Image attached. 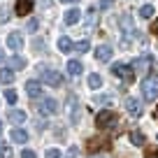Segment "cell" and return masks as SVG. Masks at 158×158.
Segmentation results:
<instances>
[{
	"label": "cell",
	"instance_id": "1",
	"mask_svg": "<svg viewBox=\"0 0 158 158\" xmlns=\"http://www.w3.org/2000/svg\"><path fill=\"white\" fill-rule=\"evenodd\" d=\"M116 123H118L116 112H109V109H102V112H98V116H95V126H98L100 130L116 128Z\"/></svg>",
	"mask_w": 158,
	"mask_h": 158
},
{
	"label": "cell",
	"instance_id": "2",
	"mask_svg": "<svg viewBox=\"0 0 158 158\" xmlns=\"http://www.w3.org/2000/svg\"><path fill=\"white\" fill-rule=\"evenodd\" d=\"M109 147H112L109 137H89V142H86V151L91 156H98L100 151H109Z\"/></svg>",
	"mask_w": 158,
	"mask_h": 158
},
{
	"label": "cell",
	"instance_id": "3",
	"mask_svg": "<svg viewBox=\"0 0 158 158\" xmlns=\"http://www.w3.org/2000/svg\"><path fill=\"white\" fill-rule=\"evenodd\" d=\"M142 95L147 100H156L158 98V77H147L142 81Z\"/></svg>",
	"mask_w": 158,
	"mask_h": 158
},
{
	"label": "cell",
	"instance_id": "4",
	"mask_svg": "<svg viewBox=\"0 0 158 158\" xmlns=\"http://www.w3.org/2000/svg\"><path fill=\"white\" fill-rule=\"evenodd\" d=\"M112 74L121 77L123 81H133L135 79V70H133V65H128V63H114L112 65Z\"/></svg>",
	"mask_w": 158,
	"mask_h": 158
},
{
	"label": "cell",
	"instance_id": "5",
	"mask_svg": "<svg viewBox=\"0 0 158 158\" xmlns=\"http://www.w3.org/2000/svg\"><path fill=\"white\" fill-rule=\"evenodd\" d=\"M42 81L49 86H54V89H58V86H63V74L56 72V70H42Z\"/></svg>",
	"mask_w": 158,
	"mask_h": 158
},
{
	"label": "cell",
	"instance_id": "6",
	"mask_svg": "<svg viewBox=\"0 0 158 158\" xmlns=\"http://www.w3.org/2000/svg\"><path fill=\"white\" fill-rule=\"evenodd\" d=\"M37 112L44 114V116H51L56 112V100L54 98H40L37 100Z\"/></svg>",
	"mask_w": 158,
	"mask_h": 158
},
{
	"label": "cell",
	"instance_id": "7",
	"mask_svg": "<svg viewBox=\"0 0 158 158\" xmlns=\"http://www.w3.org/2000/svg\"><path fill=\"white\" fill-rule=\"evenodd\" d=\"M35 7V2L33 0H16L14 2V12H16V16H26V14H30V10Z\"/></svg>",
	"mask_w": 158,
	"mask_h": 158
},
{
	"label": "cell",
	"instance_id": "8",
	"mask_svg": "<svg viewBox=\"0 0 158 158\" xmlns=\"http://www.w3.org/2000/svg\"><path fill=\"white\" fill-rule=\"evenodd\" d=\"M126 109H128V114L130 116H139L142 114V100H137V98H128L126 100Z\"/></svg>",
	"mask_w": 158,
	"mask_h": 158
},
{
	"label": "cell",
	"instance_id": "9",
	"mask_svg": "<svg viewBox=\"0 0 158 158\" xmlns=\"http://www.w3.org/2000/svg\"><path fill=\"white\" fill-rule=\"evenodd\" d=\"M112 54H114V49L109 44H100L98 49H95V58H98L100 63H107V60L112 58Z\"/></svg>",
	"mask_w": 158,
	"mask_h": 158
},
{
	"label": "cell",
	"instance_id": "10",
	"mask_svg": "<svg viewBox=\"0 0 158 158\" xmlns=\"http://www.w3.org/2000/svg\"><path fill=\"white\" fill-rule=\"evenodd\" d=\"M7 44H10V49L19 51L21 47H23V35L16 30V33H10V37H7Z\"/></svg>",
	"mask_w": 158,
	"mask_h": 158
},
{
	"label": "cell",
	"instance_id": "11",
	"mask_svg": "<svg viewBox=\"0 0 158 158\" xmlns=\"http://www.w3.org/2000/svg\"><path fill=\"white\" fill-rule=\"evenodd\" d=\"M68 114H70L72 121H79V102H77L74 95H70V98H68Z\"/></svg>",
	"mask_w": 158,
	"mask_h": 158
},
{
	"label": "cell",
	"instance_id": "12",
	"mask_svg": "<svg viewBox=\"0 0 158 158\" xmlns=\"http://www.w3.org/2000/svg\"><path fill=\"white\" fill-rule=\"evenodd\" d=\"M26 91H28L30 98H42V84L35 81V79H30L28 84H26Z\"/></svg>",
	"mask_w": 158,
	"mask_h": 158
},
{
	"label": "cell",
	"instance_id": "13",
	"mask_svg": "<svg viewBox=\"0 0 158 158\" xmlns=\"http://www.w3.org/2000/svg\"><path fill=\"white\" fill-rule=\"evenodd\" d=\"M81 72H84V65H81V60H77V58L68 60V74H70V77H79Z\"/></svg>",
	"mask_w": 158,
	"mask_h": 158
},
{
	"label": "cell",
	"instance_id": "14",
	"mask_svg": "<svg viewBox=\"0 0 158 158\" xmlns=\"http://www.w3.org/2000/svg\"><path fill=\"white\" fill-rule=\"evenodd\" d=\"M10 137H12V142H16V144H26V142H28V133L21 130V128H14L10 133Z\"/></svg>",
	"mask_w": 158,
	"mask_h": 158
},
{
	"label": "cell",
	"instance_id": "15",
	"mask_svg": "<svg viewBox=\"0 0 158 158\" xmlns=\"http://www.w3.org/2000/svg\"><path fill=\"white\" fill-rule=\"evenodd\" d=\"M149 63H151V56H142V58H135L133 70H135V72H144V70L149 68Z\"/></svg>",
	"mask_w": 158,
	"mask_h": 158
},
{
	"label": "cell",
	"instance_id": "16",
	"mask_svg": "<svg viewBox=\"0 0 158 158\" xmlns=\"http://www.w3.org/2000/svg\"><path fill=\"white\" fill-rule=\"evenodd\" d=\"M7 118H10L12 123H23L26 121V112H21V109H10V114H7Z\"/></svg>",
	"mask_w": 158,
	"mask_h": 158
},
{
	"label": "cell",
	"instance_id": "17",
	"mask_svg": "<svg viewBox=\"0 0 158 158\" xmlns=\"http://www.w3.org/2000/svg\"><path fill=\"white\" fill-rule=\"evenodd\" d=\"M79 19H81V14H79V10H77V7H72V10H68V12H65V23H68V26H74Z\"/></svg>",
	"mask_w": 158,
	"mask_h": 158
},
{
	"label": "cell",
	"instance_id": "18",
	"mask_svg": "<svg viewBox=\"0 0 158 158\" xmlns=\"http://www.w3.org/2000/svg\"><path fill=\"white\" fill-rule=\"evenodd\" d=\"M12 81H14V72H12L10 68H2V70H0V84H7V86H10Z\"/></svg>",
	"mask_w": 158,
	"mask_h": 158
},
{
	"label": "cell",
	"instance_id": "19",
	"mask_svg": "<svg viewBox=\"0 0 158 158\" xmlns=\"http://www.w3.org/2000/svg\"><path fill=\"white\" fill-rule=\"evenodd\" d=\"M130 142H133L135 147H142V144L147 142V139H144V133L142 130H133V133H130Z\"/></svg>",
	"mask_w": 158,
	"mask_h": 158
},
{
	"label": "cell",
	"instance_id": "20",
	"mask_svg": "<svg viewBox=\"0 0 158 158\" xmlns=\"http://www.w3.org/2000/svg\"><path fill=\"white\" fill-rule=\"evenodd\" d=\"M86 84H89V89H100V86H102V77H100V74H89V81H86Z\"/></svg>",
	"mask_w": 158,
	"mask_h": 158
},
{
	"label": "cell",
	"instance_id": "21",
	"mask_svg": "<svg viewBox=\"0 0 158 158\" xmlns=\"http://www.w3.org/2000/svg\"><path fill=\"white\" fill-rule=\"evenodd\" d=\"M58 49L63 51V54H68V51L72 49V40H70V37H60L58 40Z\"/></svg>",
	"mask_w": 158,
	"mask_h": 158
},
{
	"label": "cell",
	"instance_id": "22",
	"mask_svg": "<svg viewBox=\"0 0 158 158\" xmlns=\"http://www.w3.org/2000/svg\"><path fill=\"white\" fill-rule=\"evenodd\" d=\"M139 16H142V19H151V16H153V5H149V2L142 5V7H139Z\"/></svg>",
	"mask_w": 158,
	"mask_h": 158
},
{
	"label": "cell",
	"instance_id": "23",
	"mask_svg": "<svg viewBox=\"0 0 158 158\" xmlns=\"http://www.w3.org/2000/svg\"><path fill=\"white\" fill-rule=\"evenodd\" d=\"M10 65H12V70H23V68H26V58H21V56H14V58L10 60Z\"/></svg>",
	"mask_w": 158,
	"mask_h": 158
},
{
	"label": "cell",
	"instance_id": "24",
	"mask_svg": "<svg viewBox=\"0 0 158 158\" xmlns=\"http://www.w3.org/2000/svg\"><path fill=\"white\" fill-rule=\"evenodd\" d=\"M89 44H91L89 40H79L77 44H74V49H77L79 54H86V51H89Z\"/></svg>",
	"mask_w": 158,
	"mask_h": 158
},
{
	"label": "cell",
	"instance_id": "25",
	"mask_svg": "<svg viewBox=\"0 0 158 158\" xmlns=\"http://www.w3.org/2000/svg\"><path fill=\"white\" fill-rule=\"evenodd\" d=\"M5 100H7V102H12V105H14L16 100H19V95H16V91H14V89H7V91H5Z\"/></svg>",
	"mask_w": 158,
	"mask_h": 158
},
{
	"label": "cell",
	"instance_id": "26",
	"mask_svg": "<svg viewBox=\"0 0 158 158\" xmlns=\"http://www.w3.org/2000/svg\"><path fill=\"white\" fill-rule=\"evenodd\" d=\"M0 158H12V149L5 147V144H0Z\"/></svg>",
	"mask_w": 158,
	"mask_h": 158
},
{
	"label": "cell",
	"instance_id": "27",
	"mask_svg": "<svg viewBox=\"0 0 158 158\" xmlns=\"http://www.w3.org/2000/svg\"><path fill=\"white\" fill-rule=\"evenodd\" d=\"M37 28H40V21L37 19H30L28 21V30H30V33H37Z\"/></svg>",
	"mask_w": 158,
	"mask_h": 158
},
{
	"label": "cell",
	"instance_id": "28",
	"mask_svg": "<svg viewBox=\"0 0 158 158\" xmlns=\"http://www.w3.org/2000/svg\"><path fill=\"white\" fill-rule=\"evenodd\" d=\"M95 102H98V105H109V102H112V98H109V95H98Z\"/></svg>",
	"mask_w": 158,
	"mask_h": 158
},
{
	"label": "cell",
	"instance_id": "29",
	"mask_svg": "<svg viewBox=\"0 0 158 158\" xmlns=\"http://www.w3.org/2000/svg\"><path fill=\"white\" fill-rule=\"evenodd\" d=\"M47 158H60V151L58 149H49V151H47Z\"/></svg>",
	"mask_w": 158,
	"mask_h": 158
},
{
	"label": "cell",
	"instance_id": "30",
	"mask_svg": "<svg viewBox=\"0 0 158 158\" xmlns=\"http://www.w3.org/2000/svg\"><path fill=\"white\" fill-rule=\"evenodd\" d=\"M144 158H158V149H147Z\"/></svg>",
	"mask_w": 158,
	"mask_h": 158
},
{
	"label": "cell",
	"instance_id": "31",
	"mask_svg": "<svg viewBox=\"0 0 158 158\" xmlns=\"http://www.w3.org/2000/svg\"><path fill=\"white\" fill-rule=\"evenodd\" d=\"M21 158H37V156H35V151H30V149H23V151H21Z\"/></svg>",
	"mask_w": 158,
	"mask_h": 158
},
{
	"label": "cell",
	"instance_id": "32",
	"mask_svg": "<svg viewBox=\"0 0 158 158\" xmlns=\"http://www.w3.org/2000/svg\"><path fill=\"white\" fill-rule=\"evenodd\" d=\"M7 19H10V12H7V10H0V23H5Z\"/></svg>",
	"mask_w": 158,
	"mask_h": 158
},
{
	"label": "cell",
	"instance_id": "33",
	"mask_svg": "<svg viewBox=\"0 0 158 158\" xmlns=\"http://www.w3.org/2000/svg\"><path fill=\"white\" fill-rule=\"evenodd\" d=\"M86 19H89V26H93L95 23V10H89V16H86Z\"/></svg>",
	"mask_w": 158,
	"mask_h": 158
},
{
	"label": "cell",
	"instance_id": "34",
	"mask_svg": "<svg viewBox=\"0 0 158 158\" xmlns=\"http://www.w3.org/2000/svg\"><path fill=\"white\" fill-rule=\"evenodd\" d=\"M112 2H114V0H100V7H102V10H107Z\"/></svg>",
	"mask_w": 158,
	"mask_h": 158
},
{
	"label": "cell",
	"instance_id": "35",
	"mask_svg": "<svg viewBox=\"0 0 158 158\" xmlns=\"http://www.w3.org/2000/svg\"><path fill=\"white\" fill-rule=\"evenodd\" d=\"M151 33H153V35H158V19L153 21V26H151Z\"/></svg>",
	"mask_w": 158,
	"mask_h": 158
},
{
	"label": "cell",
	"instance_id": "36",
	"mask_svg": "<svg viewBox=\"0 0 158 158\" xmlns=\"http://www.w3.org/2000/svg\"><path fill=\"white\" fill-rule=\"evenodd\" d=\"M2 60H5V54H2V51H0V63H2Z\"/></svg>",
	"mask_w": 158,
	"mask_h": 158
},
{
	"label": "cell",
	"instance_id": "37",
	"mask_svg": "<svg viewBox=\"0 0 158 158\" xmlns=\"http://www.w3.org/2000/svg\"><path fill=\"white\" fill-rule=\"evenodd\" d=\"M60 2H77V0H60Z\"/></svg>",
	"mask_w": 158,
	"mask_h": 158
},
{
	"label": "cell",
	"instance_id": "38",
	"mask_svg": "<svg viewBox=\"0 0 158 158\" xmlns=\"http://www.w3.org/2000/svg\"><path fill=\"white\" fill-rule=\"evenodd\" d=\"M156 118H158V107H156Z\"/></svg>",
	"mask_w": 158,
	"mask_h": 158
},
{
	"label": "cell",
	"instance_id": "39",
	"mask_svg": "<svg viewBox=\"0 0 158 158\" xmlns=\"http://www.w3.org/2000/svg\"><path fill=\"white\" fill-rule=\"evenodd\" d=\"M0 133H2V123H0Z\"/></svg>",
	"mask_w": 158,
	"mask_h": 158
},
{
	"label": "cell",
	"instance_id": "40",
	"mask_svg": "<svg viewBox=\"0 0 158 158\" xmlns=\"http://www.w3.org/2000/svg\"><path fill=\"white\" fill-rule=\"evenodd\" d=\"M95 158H100V156H95Z\"/></svg>",
	"mask_w": 158,
	"mask_h": 158
}]
</instances>
